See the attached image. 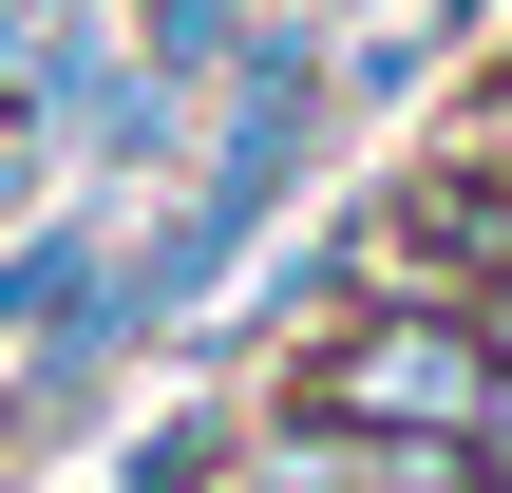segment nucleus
Wrapping results in <instances>:
<instances>
[{"label":"nucleus","mask_w":512,"mask_h":493,"mask_svg":"<svg viewBox=\"0 0 512 493\" xmlns=\"http://www.w3.org/2000/svg\"><path fill=\"white\" fill-rule=\"evenodd\" d=\"M247 399H266V418H323V437H380V456H475V418H494V323L361 285V304H342L323 342H285Z\"/></svg>","instance_id":"f257e3e1"},{"label":"nucleus","mask_w":512,"mask_h":493,"mask_svg":"<svg viewBox=\"0 0 512 493\" xmlns=\"http://www.w3.org/2000/svg\"><path fill=\"white\" fill-rule=\"evenodd\" d=\"M342 209H361V285L380 304H494L512 285V133H437Z\"/></svg>","instance_id":"f03ea898"},{"label":"nucleus","mask_w":512,"mask_h":493,"mask_svg":"<svg viewBox=\"0 0 512 493\" xmlns=\"http://www.w3.org/2000/svg\"><path fill=\"white\" fill-rule=\"evenodd\" d=\"M114 247H133V209L57 171V190H38V209L0 228V361H38V342H76V323H95V285H114Z\"/></svg>","instance_id":"7ed1b4c3"},{"label":"nucleus","mask_w":512,"mask_h":493,"mask_svg":"<svg viewBox=\"0 0 512 493\" xmlns=\"http://www.w3.org/2000/svg\"><path fill=\"white\" fill-rule=\"evenodd\" d=\"M114 493H247V380H190V399H152L114 456H95Z\"/></svg>","instance_id":"20e7f679"},{"label":"nucleus","mask_w":512,"mask_h":493,"mask_svg":"<svg viewBox=\"0 0 512 493\" xmlns=\"http://www.w3.org/2000/svg\"><path fill=\"white\" fill-rule=\"evenodd\" d=\"M114 38H133V76H171V95H209L247 38H266V0H114Z\"/></svg>","instance_id":"39448f33"},{"label":"nucleus","mask_w":512,"mask_h":493,"mask_svg":"<svg viewBox=\"0 0 512 493\" xmlns=\"http://www.w3.org/2000/svg\"><path fill=\"white\" fill-rule=\"evenodd\" d=\"M437 76H456V38H437V19H418V0H399V19H361V38H342V114H418V95H437Z\"/></svg>","instance_id":"423d86ee"},{"label":"nucleus","mask_w":512,"mask_h":493,"mask_svg":"<svg viewBox=\"0 0 512 493\" xmlns=\"http://www.w3.org/2000/svg\"><path fill=\"white\" fill-rule=\"evenodd\" d=\"M475 493H512V380H494V418H475V456H456Z\"/></svg>","instance_id":"0eeeda50"},{"label":"nucleus","mask_w":512,"mask_h":493,"mask_svg":"<svg viewBox=\"0 0 512 493\" xmlns=\"http://www.w3.org/2000/svg\"><path fill=\"white\" fill-rule=\"evenodd\" d=\"M38 190H57V152H0V228H19V209H38Z\"/></svg>","instance_id":"6e6552de"},{"label":"nucleus","mask_w":512,"mask_h":493,"mask_svg":"<svg viewBox=\"0 0 512 493\" xmlns=\"http://www.w3.org/2000/svg\"><path fill=\"white\" fill-rule=\"evenodd\" d=\"M285 19H323V38H361V19H399V0H285Z\"/></svg>","instance_id":"1a4fd4ad"},{"label":"nucleus","mask_w":512,"mask_h":493,"mask_svg":"<svg viewBox=\"0 0 512 493\" xmlns=\"http://www.w3.org/2000/svg\"><path fill=\"white\" fill-rule=\"evenodd\" d=\"M0 456H38V418H19V361H0Z\"/></svg>","instance_id":"9d476101"},{"label":"nucleus","mask_w":512,"mask_h":493,"mask_svg":"<svg viewBox=\"0 0 512 493\" xmlns=\"http://www.w3.org/2000/svg\"><path fill=\"white\" fill-rule=\"evenodd\" d=\"M475 323H494V380H512V285H494V304H475Z\"/></svg>","instance_id":"9b49d317"},{"label":"nucleus","mask_w":512,"mask_h":493,"mask_svg":"<svg viewBox=\"0 0 512 493\" xmlns=\"http://www.w3.org/2000/svg\"><path fill=\"white\" fill-rule=\"evenodd\" d=\"M76 493H114V475H76Z\"/></svg>","instance_id":"f8f14e48"}]
</instances>
